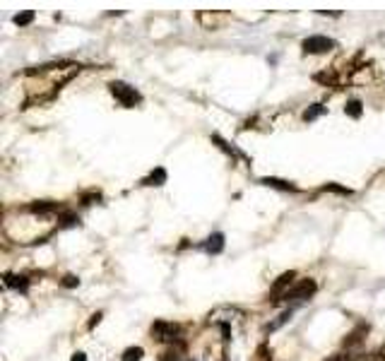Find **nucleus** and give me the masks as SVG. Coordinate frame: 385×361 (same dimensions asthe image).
Instances as JSON below:
<instances>
[{"label":"nucleus","mask_w":385,"mask_h":361,"mask_svg":"<svg viewBox=\"0 0 385 361\" xmlns=\"http://www.w3.org/2000/svg\"><path fill=\"white\" fill-rule=\"evenodd\" d=\"M260 183H263V186H270V188H277V190H291V193H296V188L291 186V183L279 181V178H270V176H267V178H263Z\"/></svg>","instance_id":"nucleus-9"},{"label":"nucleus","mask_w":385,"mask_h":361,"mask_svg":"<svg viewBox=\"0 0 385 361\" xmlns=\"http://www.w3.org/2000/svg\"><path fill=\"white\" fill-rule=\"evenodd\" d=\"M313 294H316V282H313V279H301L298 284H294L291 289H289V292H286L282 301L291 304V308H294L296 304H301V301L311 299Z\"/></svg>","instance_id":"nucleus-2"},{"label":"nucleus","mask_w":385,"mask_h":361,"mask_svg":"<svg viewBox=\"0 0 385 361\" xmlns=\"http://www.w3.org/2000/svg\"><path fill=\"white\" fill-rule=\"evenodd\" d=\"M291 313H294V308H289V311H284L282 316H277V320H272L270 325H265V332H275V330H279L282 325H284L286 320L291 318Z\"/></svg>","instance_id":"nucleus-11"},{"label":"nucleus","mask_w":385,"mask_h":361,"mask_svg":"<svg viewBox=\"0 0 385 361\" xmlns=\"http://www.w3.org/2000/svg\"><path fill=\"white\" fill-rule=\"evenodd\" d=\"M99 320H101V313H97V316H92V323H89V328H94V325H97Z\"/></svg>","instance_id":"nucleus-20"},{"label":"nucleus","mask_w":385,"mask_h":361,"mask_svg":"<svg viewBox=\"0 0 385 361\" xmlns=\"http://www.w3.org/2000/svg\"><path fill=\"white\" fill-rule=\"evenodd\" d=\"M29 209H32V212H55L58 205H55V202H34Z\"/></svg>","instance_id":"nucleus-14"},{"label":"nucleus","mask_w":385,"mask_h":361,"mask_svg":"<svg viewBox=\"0 0 385 361\" xmlns=\"http://www.w3.org/2000/svg\"><path fill=\"white\" fill-rule=\"evenodd\" d=\"M5 284L10 286V289H17V292H27L29 279L22 277V274H5Z\"/></svg>","instance_id":"nucleus-7"},{"label":"nucleus","mask_w":385,"mask_h":361,"mask_svg":"<svg viewBox=\"0 0 385 361\" xmlns=\"http://www.w3.org/2000/svg\"><path fill=\"white\" fill-rule=\"evenodd\" d=\"M323 190H332V193H340V195H352V190H349V188L335 186V183H328V186H323Z\"/></svg>","instance_id":"nucleus-16"},{"label":"nucleus","mask_w":385,"mask_h":361,"mask_svg":"<svg viewBox=\"0 0 385 361\" xmlns=\"http://www.w3.org/2000/svg\"><path fill=\"white\" fill-rule=\"evenodd\" d=\"M323 106H320V104H313V106H311V109L306 111V113H303V120H316L320 116V113H323Z\"/></svg>","instance_id":"nucleus-15"},{"label":"nucleus","mask_w":385,"mask_h":361,"mask_svg":"<svg viewBox=\"0 0 385 361\" xmlns=\"http://www.w3.org/2000/svg\"><path fill=\"white\" fill-rule=\"evenodd\" d=\"M144 186H164L166 183V169H162V166H157V169H154L152 174L147 176V178H144L142 181Z\"/></svg>","instance_id":"nucleus-8"},{"label":"nucleus","mask_w":385,"mask_h":361,"mask_svg":"<svg viewBox=\"0 0 385 361\" xmlns=\"http://www.w3.org/2000/svg\"><path fill=\"white\" fill-rule=\"evenodd\" d=\"M111 94L121 101L125 109H132L135 104H140L142 101V97H140V92L135 87H130V85H125V82H121V80H116V82H111L109 85Z\"/></svg>","instance_id":"nucleus-1"},{"label":"nucleus","mask_w":385,"mask_h":361,"mask_svg":"<svg viewBox=\"0 0 385 361\" xmlns=\"http://www.w3.org/2000/svg\"><path fill=\"white\" fill-rule=\"evenodd\" d=\"M178 332H181V328H178L176 323L157 320V323L152 325V337L154 339H162V342H174V339L178 337Z\"/></svg>","instance_id":"nucleus-5"},{"label":"nucleus","mask_w":385,"mask_h":361,"mask_svg":"<svg viewBox=\"0 0 385 361\" xmlns=\"http://www.w3.org/2000/svg\"><path fill=\"white\" fill-rule=\"evenodd\" d=\"M344 113L349 116V118H361L363 113V106L359 99H352V101H347V106H344Z\"/></svg>","instance_id":"nucleus-10"},{"label":"nucleus","mask_w":385,"mask_h":361,"mask_svg":"<svg viewBox=\"0 0 385 361\" xmlns=\"http://www.w3.org/2000/svg\"><path fill=\"white\" fill-rule=\"evenodd\" d=\"M144 356V349L142 347H128V349L123 351L121 361H140Z\"/></svg>","instance_id":"nucleus-12"},{"label":"nucleus","mask_w":385,"mask_h":361,"mask_svg":"<svg viewBox=\"0 0 385 361\" xmlns=\"http://www.w3.org/2000/svg\"><path fill=\"white\" fill-rule=\"evenodd\" d=\"M294 277H296V272L294 270H289V272L279 274V279H277L275 284H272V289H270V299H272V304H279L282 299H284V294L291 289V282H294Z\"/></svg>","instance_id":"nucleus-4"},{"label":"nucleus","mask_w":385,"mask_h":361,"mask_svg":"<svg viewBox=\"0 0 385 361\" xmlns=\"http://www.w3.org/2000/svg\"><path fill=\"white\" fill-rule=\"evenodd\" d=\"M34 20V12L32 10H27V12H20V15H15L12 17V22L15 24H20V27H27V24Z\"/></svg>","instance_id":"nucleus-13"},{"label":"nucleus","mask_w":385,"mask_h":361,"mask_svg":"<svg viewBox=\"0 0 385 361\" xmlns=\"http://www.w3.org/2000/svg\"><path fill=\"white\" fill-rule=\"evenodd\" d=\"M202 248L209 253V255H217V253L224 251V234H212V236H207L205 239V243H202Z\"/></svg>","instance_id":"nucleus-6"},{"label":"nucleus","mask_w":385,"mask_h":361,"mask_svg":"<svg viewBox=\"0 0 385 361\" xmlns=\"http://www.w3.org/2000/svg\"><path fill=\"white\" fill-rule=\"evenodd\" d=\"M80 284V279H77L75 274H65L63 277V286H67V289H72V286H77Z\"/></svg>","instance_id":"nucleus-17"},{"label":"nucleus","mask_w":385,"mask_h":361,"mask_svg":"<svg viewBox=\"0 0 385 361\" xmlns=\"http://www.w3.org/2000/svg\"><path fill=\"white\" fill-rule=\"evenodd\" d=\"M70 361H87V356H85V351H75Z\"/></svg>","instance_id":"nucleus-19"},{"label":"nucleus","mask_w":385,"mask_h":361,"mask_svg":"<svg viewBox=\"0 0 385 361\" xmlns=\"http://www.w3.org/2000/svg\"><path fill=\"white\" fill-rule=\"evenodd\" d=\"M335 41L332 39H328V36H320V34H316V36H308V39H303V44H301V48H303V53H328V51H332L335 48Z\"/></svg>","instance_id":"nucleus-3"},{"label":"nucleus","mask_w":385,"mask_h":361,"mask_svg":"<svg viewBox=\"0 0 385 361\" xmlns=\"http://www.w3.org/2000/svg\"><path fill=\"white\" fill-rule=\"evenodd\" d=\"M77 222H80V219H77L75 214H63V222H60V224H63V227H72Z\"/></svg>","instance_id":"nucleus-18"}]
</instances>
